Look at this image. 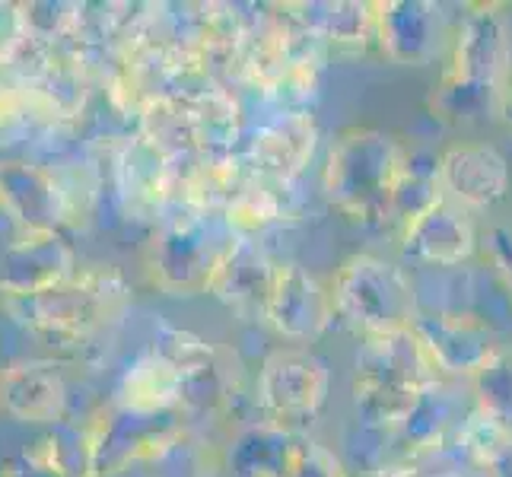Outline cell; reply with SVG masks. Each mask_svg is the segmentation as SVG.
Here are the masks:
<instances>
[{
    "label": "cell",
    "mask_w": 512,
    "mask_h": 477,
    "mask_svg": "<svg viewBox=\"0 0 512 477\" xmlns=\"http://www.w3.org/2000/svg\"><path fill=\"white\" fill-rule=\"evenodd\" d=\"M280 10L319 45L366 48L376 39V0H296Z\"/></svg>",
    "instance_id": "cell-21"
},
{
    "label": "cell",
    "mask_w": 512,
    "mask_h": 477,
    "mask_svg": "<svg viewBox=\"0 0 512 477\" xmlns=\"http://www.w3.org/2000/svg\"><path fill=\"white\" fill-rule=\"evenodd\" d=\"M484 252L493 264V271L500 274L503 284L512 290V226H493L484 236Z\"/></svg>",
    "instance_id": "cell-35"
},
{
    "label": "cell",
    "mask_w": 512,
    "mask_h": 477,
    "mask_svg": "<svg viewBox=\"0 0 512 477\" xmlns=\"http://www.w3.org/2000/svg\"><path fill=\"white\" fill-rule=\"evenodd\" d=\"M112 401L134 414H182V376L153 347L137 353L115 382Z\"/></svg>",
    "instance_id": "cell-23"
},
{
    "label": "cell",
    "mask_w": 512,
    "mask_h": 477,
    "mask_svg": "<svg viewBox=\"0 0 512 477\" xmlns=\"http://www.w3.org/2000/svg\"><path fill=\"white\" fill-rule=\"evenodd\" d=\"M280 264L261 249L255 239L233 236L220 245V255L210 274L207 296H214L229 312L242 318H261L274 287Z\"/></svg>",
    "instance_id": "cell-16"
},
{
    "label": "cell",
    "mask_w": 512,
    "mask_h": 477,
    "mask_svg": "<svg viewBox=\"0 0 512 477\" xmlns=\"http://www.w3.org/2000/svg\"><path fill=\"white\" fill-rule=\"evenodd\" d=\"M261 318L277 338L293 344H315L328 334L338 312H334L331 287H325L303 264L284 261L277 268L268 306H264Z\"/></svg>",
    "instance_id": "cell-11"
},
{
    "label": "cell",
    "mask_w": 512,
    "mask_h": 477,
    "mask_svg": "<svg viewBox=\"0 0 512 477\" xmlns=\"http://www.w3.org/2000/svg\"><path fill=\"white\" fill-rule=\"evenodd\" d=\"M500 99L503 96L471 90V86L443 74L433 86L427 105L439 121H446V125H474V121L500 118Z\"/></svg>",
    "instance_id": "cell-30"
},
{
    "label": "cell",
    "mask_w": 512,
    "mask_h": 477,
    "mask_svg": "<svg viewBox=\"0 0 512 477\" xmlns=\"http://www.w3.org/2000/svg\"><path fill=\"white\" fill-rule=\"evenodd\" d=\"M303 436L274 420H242L223 446V471L233 477H290Z\"/></svg>",
    "instance_id": "cell-20"
},
{
    "label": "cell",
    "mask_w": 512,
    "mask_h": 477,
    "mask_svg": "<svg viewBox=\"0 0 512 477\" xmlns=\"http://www.w3.org/2000/svg\"><path fill=\"white\" fill-rule=\"evenodd\" d=\"M147 477H217L223 471V449L185 423L179 433H172L147 462Z\"/></svg>",
    "instance_id": "cell-26"
},
{
    "label": "cell",
    "mask_w": 512,
    "mask_h": 477,
    "mask_svg": "<svg viewBox=\"0 0 512 477\" xmlns=\"http://www.w3.org/2000/svg\"><path fill=\"white\" fill-rule=\"evenodd\" d=\"M29 45L26 20H23V4H0V70L16 64Z\"/></svg>",
    "instance_id": "cell-34"
},
{
    "label": "cell",
    "mask_w": 512,
    "mask_h": 477,
    "mask_svg": "<svg viewBox=\"0 0 512 477\" xmlns=\"http://www.w3.org/2000/svg\"><path fill=\"white\" fill-rule=\"evenodd\" d=\"M455 449L462 452L471 465L487 471L497 465L506 452H512V427L481 408H471L455 427Z\"/></svg>",
    "instance_id": "cell-29"
},
{
    "label": "cell",
    "mask_w": 512,
    "mask_h": 477,
    "mask_svg": "<svg viewBox=\"0 0 512 477\" xmlns=\"http://www.w3.org/2000/svg\"><path fill=\"white\" fill-rule=\"evenodd\" d=\"M500 121L512 128V83L506 86V93H503V99H500Z\"/></svg>",
    "instance_id": "cell-39"
},
{
    "label": "cell",
    "mask_w": 512,
    "mask_h": 477,
    "mask_svg": "<svg viewBox=\"0 0 512 477\" xmlns=\"http://www.w3.org/2000/svg\"><path fill=\"white\" fill-rule=\"evenodd\" d=\"M353 376L408 388H430L443 382L439 369L427 357V350L417 341L414 328L382 334V338H363V347L357 350V363H353Z\"/></svg>",
    "instance_id": "cell-22"
},
{
    "label": "cell",
    "mask_w": 512,
    "mask_h": 477,
    "mask_svg": "<svg viewBox=\"0 0 512 477\" xmlns=\"http://www.w3.org/2000/svg\"><path fill=\"white\" fill-rule=\"evenodd\" d=\"M0 210L20 226L23 236H48L70 223L74 201L48 166L7 159L0 163Z\"/></svg>",
    "instance_id": "cell-10"
},
{
    "label": "cell",
    "mask_w": 512,
    "mask_h": 477,
    "mask_svg": "<svg viewBox=\"0 0 512 477\" xmlns=\"http://www.w3.org/2000/svg\"><path fill=\"white\" fill-rule=\"evenodd\" d=\"M0 411L32 427L67 420V382L55 363L23 360L0 369Z\"/></svg>",
    "instance_id": "cell-19"
},
{
    "label": "cell",
    "mask_w": 512,
    "mask_h": 477,
    "mask_svg": "<svg viewBox=\"0 0 512 477\" xmlns=\"http://www.w3.org/2000/svg\"><path fill=\"white\" fill-rule=\"evenodd\" d=\"M331 299L338 318L363 338L408 331L420 315L411 277L376 252H357L341 261L331 284Z\"/></svg>",
    "instance_id": "cell-3"
},
{
    "label": "cell",
    "mask_w": 512,
    "mask_h": 477,
    "mask_svg": "<svg viewBox=\"0 0 512 477\" xmlns=\"http://www.w3.org/2000/svg\"><path fill=\"white\" fill-rule=\"evenodd\" d=\"M458 417L455 414V401L449 395L446 382H436L430 385L427 392H423L417 411L411 414V420L404 423V427L395 433L398 443L408 449L411 455H420V452H436L439 446L446 443V436L455 433L458 427Z\"/></svg>",
    "instance_id": "cell-28"
},
{
    "label": "cell",
    "mask_w": 512,
    "mask_h": 477,
    "mask_svg": "<svg viewBox=\"0 0 512 477\" xmlns=\"http://www.w3.org/2000/svg\"><path fill=\"white\" fill-rule=\"evenodd\" d=\"M172 182H175V159L144 134H134L118 147L115 191L128 217L160 223L169 210Z\"/></svg>",
    "instance_id": "cell-15"
},
{
    "label": "cell",
    "mask_w": 512,
    "mask_h": 477,
    "mask_svg": "<svg viewBox=\"0 0 512 477\" xmlns=\"http://www.w3.org/2000/svg\"><path fill=\"white\" fill-rule=\"evenodd\" d=\"M290 477H353V474L347 471V465L334 449H328L319 439H303Z\"/></svg>",
    "instance_id": "cell-33"
},
{
    "label": "cell",
    "mask_w": 512,
    "mask_h": 477,
    "mask_svg": "<svg viewBox=\"0 0 512 477\" xmlns=\"http://www.w3.org/2000/svg\"><path fill=\"white\" fill-rule=\"evenodd\" d=\"M188 102L194 147L201 156H229L236 153L242 134V105L233 93V86L204 83L198 90L182 93Z\"/></svg>",
    "instance_id": "cell-24"
},
{
    "label": "cell",
    "mask_w": 512,
    "mask_h": 477,
    "mask_svg": "<svg viewBox=\"0 0 512 477\" xmlns=\"http://www.w3.org/2000/svg\"><path fill=\"white\" fill-rule=\"evenodd\" d=\"M411 328L443 379L468 382L503 350L497 331L471 312H420Z\"/></svg>",
    "instance_id": "cell-12"
},
{
    "label": "cell",
    "mask_w": 512,
    "mask_h": 477,
    "mask_svg": "<svg viewBox=\"0 0 512 477\" xmlns=\"http://www.w3.org/2000/svg\"><path fill=\"white\" fill-rule=\"evenodd\" d=\"M436 182L449 201L471 210H490L509 194V159L487 140H458L436 159Z\"/></svg>",
    "instance_id": "cell-13"
},
{
    "label": "cell",
    "mask_w": 512,
    "mask_h": 477,
    "mask_svg": "<svg viewBox=\"0 0 512 477\" xmlns=\"http://www.w3.org/2000/svg\"><path fill=\"white\" fill-rule=\"evenodd\" d=\"M153 350L179 369L182 376V414L194 420H223L236 401V369L229 353L201 334L175 328L169 322L156 325Z\"/></svg>",
    "instance_id": "cell-4"
},
{
    "label": "cell",
    "mask_w": 512,
    "mask_h": 477,
    "mask_svg": "<svg viewBox=\"0 0 512 477\" xmlns=\"http://www.w3.org/2000/svg\"><path fill=\"white\" fill-rule=\"evenodd\" d=\"M423 392H427V388L392 385V382H379V379H366V376L350 379V401H353V411H357L360 423L366 430H379L388 436H395L404 423L411 420Z\"/></svg>",
    "instance_id": "cell-25"
},
{
    "label": "cell",
    "mask_w": 512,
    "mask_h": 477,
    "mask_svg": "<svg viewBox=\"0 0 512 477\" xmlns=\"http://www.w3.org/2000/svg\"><path fill=\"white\" fill-rule=\"evenodd\" d=\"M220 245L207 229V217L166 214L144 245V271L150 284L166 296H201L207 293L210 274L220 255Z\"/></svg>",
    "instance_id": "cell-5"
},
{
    "label": "cell",
    "mask_w": 512,
    "mask_h": 477,
    "mask_svg": "<svg viewBox=\"0 0 512 477\" xmlns=\"http://www.w3.org/2000/svg\"><path fill=\"white\" fill-rule=\"evenodd\" d=\"M446 77L503 96L512 83V20L503 4H471L455 26Z\"/></svg>",
    "instance_id": "cell-7"
},
{
    "label": "cell",
    "mask_w": 512,
    "mask_h": 477,
    "mask_svg": "<svg viewBox=\"0 0 512 477\" xmlns=\"http://www.w3.org/2000/svg\"><path fill=\"white\" fill-rule=\"evenodd\" d=\"M478 226L446 194L401 223V255L423 268H458L478 252Z\"/></svg>",
    "instance_id": "cell-14"
},
{
    "label": "cell",
    "mask_w": 512,
    "mask_h": 477,
    "mask_svg": "<svg viewBox=\"0 0 512 477\" xmlns=\"http://www.w3.org/2000/svg\"><path fill=\"white\" fill-rule=\"evenodd\" d=\"M411 169L401 140L379 128H344L331 140L322 194L341 217L360 226H376L395 217V198Z\"/></svg>",
    "instance_id": "cell-1"
},
{
    "label": "cell",
    "mask_w": 512,
    "mask_h": 477,
    "mask_svg": "<svg viewBox=\"0 0 512 477\" xmlns=\"http://www.w3.org/2000/svg\"><path fill=\"white\" fill-rule=\"evenodd\" d=\"M487 477H512V452H506L497 465L487 468Z\"/></svg>",
    "instance_id": "cell-38"
},
{
    "label": "cell",
    "mask_w": 512,
    "mask_h": 477,
    "mask_svg": "<svg viewBox=\"0 0 512 477\" xmlns=\"http://www.w3.org/2000/svg\"><path fill=\"white\" fill-rule=\"evenodd\" d=\"M449 13L433 0H376V45L398 67H427L452 48Z\"/></svg>",
    "instance_id": "cell-9"
},
{
    "label": "cell",
    "mask_w": 512,
    "mask_h": 477,
    "mask_svg": "<svg viewBox=\"0 0 512 477\" xmlns=\"http://www.w3.org/2000/svg\"><path fill=\"white\" fill-rule=\"evenodd\" d=\"M185 423V414H134L109 401L90 420L93 477H118L134 465H144Z\"/></svg>",
    "instance_id": "cell-8"
},
{
    "label": "cell",
    "mask_w": 512,
    "mask_h": 477,
    "mask_svg": "<svg viewBox=\"0 0 512 477\" xmlns=\"http://www.w3.org/2000/svg\"><path fill=\"white\" fill-rule=\"evenodd\" d=\"M274 188H277V182H268V179H261V175L252 172L249 179L239 185V191L233 194V198L226 201L223 217L236 236L255 239L287 217V204Z\"/></svg>",
    "instance_id": "cell-27"
},
{
    "label": "cell",
    "mask_w": 512,
    "mask_h": 477,
    "mask_svg": "<svg viewBox=\"0 0 512 477\" xmlns=\"http://www.w3.org/2000/svg\"><path fill=\"white\" fill-rule=\"evenodd\" d=\"M319 147V121L309 109H287L261 125L245 150V163L255 175L277 185H290L306 172Z\"/></svg>",
    "instance_id": "cell-17"
},
{
    "label": "cell",
    "mask_w": 512,
    "mask_h": 477,
    "mask_svg": "<svg viewBox=\"0 0 512 477\" xmlns=\"http://www.w3.org/2000/svg\"><path fill=\"white\" fill-rule=\"evenodd\" d=\"M77 252L61 233L48 236H16L0 252V296H35L74 277Z\"/></svg>",
    "instance_id": "cell-18"
},
{
    "label": "cell",
    "mask_w": 512,
    "mask_h": 477,
    "mask_svg": "<svg viewBox=\"0 0 512 477\" xmlns=\"http://www.w3.org/2000/svg\"><path fill=\"white\" fill-rule=\"evenodd\" d=\"M39 121H45L39 102L20 77H0V147L23 140ZM48 125V121H45Z\"/></svg>",
    "instance_id": "cell-32"
},
{
    "label": "cell",
    "mask_w": 512,
    "mask_h": 477,
    "mask_svg": "<svg viewBox=\"0 0 512 477\" xmlns=\"http://www.w3.org/2000/svg\"><path fill=\"white\" fill-rule=\"evenodd\" d=\"M128 303L131 290L112 264L80 268L64 284L35 296H0V306L13 315V322L55 344H80L93 338Z\"/></svg>",
    "instance_id": "cell-2"
},
{
    "label": "cell",
    "mask_w": 512,
    "mask_h": 477,
    "mask_svg": "<svg viewBox=\"0 0 512 477\" xmlns=\"http://www.w3.org/2000/svg\"><path fill=\"white\" fill-rule=\"evenodd\" d=\"M0 477H67V474L51 468L48 462H42V458L32 455L29 449H23L16 458H10L7 468L0 471Z\"/></svg>",
    "instance_id": "cell-36"
},
{
    "label": "cell",
    "mask_w": 512,
    "mask_h": 477,
    "mask_svg": "<svg viewBox=\"0 0 512 477\" xmlns=\"http://www.w3.org/2000/svg\"><path fill=\"white\" fill-rule=\"evenodd\" d=\"M468 392L474 408L487 411L512 427V350L503 347L497 357L487 360L478 373L468 379Z\"/></svg>",
    "instance_id": "cell-31"
},
{
    "label": "cell",
    "mask_w": 512,
    "mask_h": 477,
    "mask_svg": "<svg viewBox=\"0 0 512 477\" xmlns=\"http://www.w3.org/2000/svg\"><path fill=\"white\" fill-rule=\"evenodd\" d=\"M353 477H427V474H423L420 468H414V465H382V468L353 474Z\"/></svg>",
    "instance_id": "cell-37"
},
{
    "label": "cell",
    "mask_w": 512,
    "mask_h": 477,
    "mask_svg": "<svg viewBox=\"0 0 512 477\" xmlns=\"http://www.w3.org/2000/svg\"><path fill=\"white\" fill-rule=\"evenodd\" d=\"M331 398V363L309 347H277L261 360L255 404L264 420L293 423L315 420Z\"/></svg>",
    "instance_id": "cell-6"
}]
</instances>
